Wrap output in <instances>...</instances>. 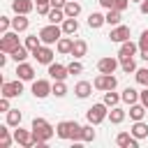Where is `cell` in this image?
<instances>
[{
	"label": "cell",
	"mask_w": 148,
	"mask_h": 148,
	"mask_svg": "<svg viewBox=\"0 0 148 148\" xmlns=\"http://www.w3.org/2000/svg\"><path fill=\"white\" fill-rule=\"evenodd\" d=\"M32 95H35L37 99H44V97L53 95V83H49L46 79H37V81H32Z\"/></svg>",
	"instance_id": "7"
},
{
	"label": "cell",
	"mask_w": 148,
	"mask_h": 148,
	"mask_svg": "<svg viewBox=\"0 0 148 148\" xmlns=\"http://www.w3.org/2000/svg\"><path fill=\"white\" fill-rule=\"evenodd\" d=\"M139 102H141V104L148 109V86H143V90L139 92Z\"/></svg>",
	"instance_id": "43"
},
{
	"label": "cell",
	"mask_w": 148,
	"mask_h": 148,
	"mask_svg": "<svg viewBox=\"0 0 148 148\" xmlns=\"http://www.w3.org/2000/svg\"><path fill=\"white\" fill-rule=\"evenodd\" d=\"M42 39H39V35H30V37H25V46H28V51H30V56L32 53H37L39 49H42Z\"/></svg>",
	"instance_id": "24"
},
{
	"label": "cell",
	"mask_w": 148,
	"mask_h": 148,
	"mask_svg": "<svg viewBox=\"0 0 148 148\" xmlns=\"http://www.w3.org/2000/svg\"><path fill=\"white\" fill-rule=\"evenodd\" d=\"M92 86H95L97 90H102V92H106V90H116L118 79H116L113 74H102V72H99V76L92 81Z\"/></svg>",
	"instance_id": "6"
},
{
	"label": "cell",
	"mask_w": 148,
	"mask_h": 148,
	"mask_svg": "<svg viewBox=\"0 0 148 148\" xmlns=\"http://www.w3.org/2000/svg\"><path fill=\"white\" fill-rule=\"evenodd\" d=\"M120 99H123V97H120L118 92H113V90H106V92H104V104H106L109 109H111V106H118Z\"/></svg>",
	"instance_id": "35"
},
{
	"label": "cell",
	"mask_w": 148,
	"mask_h": 148,
	"mask_svg": "<svg viewBox=\"0 0 148 148\" xmlns=\"http://www.w3.org/2000/svg\"><path fill=\"white\" fill-rule=\"evenodd\" d=\"M116 143H118L120 148H136V146H139V139H136L132 132H120V134L116 136Z\"/></svg>",
	"instance_id": "14"
},
{
	"label": "cell",
	"mask_w": 148,
	"mask_h": 148,
	"mask_svg": "<svg viewBox=\"0 0 148 148\" xmlns=\"http://www.w3.org/2000/svg\"><path fill=\"white\" fill-rule=\"evenodd\" d=\"M9 28H12V18H7V16H2V18H0V30H2V32H7Z\"/></svg>",
	"instance_id": "44"
},
{
	"label": "cell",
	"mask_w": 148,
	"mask_h": 148,
	"mask_svg": "<svg viewBox=\"0 0 148 148\" xmlns=\"http://www.w3.org/2000/svg\"><path fill=\"white\" fill-rule=\"evenodd\" d=\"M141 58H143V60L148 62V49H146V51H141Z\"/></svg>",
	"instance_id": "49"
},
{
	"label": "cell",
	"mask_w": 148,
	"mask_h": 148,
	"mask_svg": "<svg viewBox=\"0 0 148 148\" xmlns=\"http://www.w3.org/2000/svg\"><path fill=\"white\" fill-rule=\"evenodd\" d=\"M28 53H30V51H28V46H18V49H16V51H12L9 56H12L16 62H23V60L28 58Z\"/></svg>",
	"instance_id": "37"
},
{
	"label": "cell",
	"mask_w": 148,
	"mask_h": 148,
	"mask_svg": "<svg viewBox=\"0 0 148 148\" xmlns=\"http://www.w3.org/2000/svg\"><path fill=\"white\" fill-rule=\"evenodd\" d=\"M67 72H69V74H81V72H83V65L79 62V58H74V60L67 65Z\"/></svg>",
	"instance_id": "40"
},
{
	"label": "cell",
	"mask_w": 148,
	"mask_h": 148,
	"mask_svg": "<svg viewBox=\"0 0 148 148\" xmlns=\"http://www.w3.org/2000/svg\"><path fill=\"white\" fill-rule=\"evenodd\" d=\"M109 39H111V42H116V44L127 42V39H130V28H127V25H113V30H111Z\"/></svg>",
	"instance_id": "12"
},
{
	"label": "cell",
	"mask_w": 148,
	"mask_h": 148,
	"mask_svg": "<svg viewBox=\"0 0 148 148\" xmlns=\"http://www.w3.org/2000/svg\"><path fill=\"white\" fill-rule=\"evenodd\" d=\"M113 2H116V0H99V5H102L104 9H113Z\"/></svg>",
	"instance_id": "47"
},
{
	"label": "cell",
	"mask_w": 148,
	"mask_h": 148,
	"mask_svg": "<svg viewBox=\"0 0 148 148\" xmlns=\"http://www.w3.org/2000/svg\"><path fill=\"white\" fill-rule=\"evenodd\" d=\"M120 69H123L125 74H134V72H136L134 58H120Z\"/></svg>",
	"instance_id": "34"
},
{
	"label": "cell",
	"mask_w": 148,
	"mask_h": 148,
	"mask_svg": "<svg viewBox=\"0 0 148 148\" xmlns=\"http://www.w3.org/2000/svg\"><path fill=\"white\" fill-rule=\"evenodd\" d=\"M62 9H65V16H69V18H76V16L81 14V5H79L76 0H67V5H65Z\"/></svg>",
	"instance_id": "22"
},
{
	"label": "cell",
	"mask_w": 148,
	"mask_h": 148,
	"mask_svg": "<svg viewBox=\"0 0 148 148\" xmlns=\"http://www.w3.org/2000/svg\"><path fill=\"white\" fill-rule=\"evenodd\" d=\"M72 46H74V39H69V37H60L56 44L58 53H72Z\"/></svg>",
	"instance_id": "30"
},
{
	"label": "cell",
	"mask_w": 148,
	"mask_h": 148,
	"mask_svg": "<svg viewBox=\"0 0 148 148\" xmlns=\"http://www.w3.org/2000/svg\"><path fill=\"white\" fill-rule=\"evenodd\" d=\"M30 130H32V139H35L37 148H44V146H46V141H49V139L56 134V130H53V127H51V125H49L44 118H35Z\"/></svg>",
	"instance_id": "1"
},
{
	"label": "cell",
	"mask_w": 148,
	"mask_h": 148,
	"mask_svg": "<svg viewBox=\"0 0 148 148\" xmlns=\"http://www.w3.org/2000/svg\"><path fill=\"white\" fill-rule=\"evenodd\" d=\"M46 2H51V0H37V5H46Z\"/></svg>",
	"instance_id": "50"
},
{
	"label": "cell",
	"mask_w": 148,
	"mask_h": 148,
	"mask_svg": "<svg viewBox=\"0 0 148 148\" xmlns=\"http://www.w3.org/2000/svg\"><path fill=\"white\" fill-rule=\"evenodd\" d=\"M139 12L141 14H148V0H141L139 2Z\"/></svg>",
	"instance_id": "46"
},
{
	"label": "cell",
	"mask_w": 148,
	"mask_h": 148,
	"mask_svg": "<svg viewBox=\"0 0 148 148\" xmlns=\"http://www.w3.org/2000/svg\"><path fill=\"white\" fill-rule=\"evenodd\" d=\"M21 120H23V113H21L18 109H9V111H7V125H9V127H18Z\"/></svg>",
	"instance_id": "26"
},
{
	"label": "cell",
	"mask_w": 148,
	"mask_h": 148,
	"mask_svg": "<svg viewBox=\"0 0 148 148\" xmlns=\"http://www.w3.org/2000/svg\"><path fill=\"white\" fill-rule=\"evenodd\" d=\"M90 92H92V83H88V81H79V83L74 86V95H76L79 99L90 97Z\"/></svg>",
	"instance_id": "19"
},
{
	"label": "cell",
	"mask_w": 148,
	"mask_h": 148,
	"mask_svg": "<svg viewBox=\"0 0 148 148\" xmlns=\"http://www.w3.org/2000/svg\"><path fill=\"white\" fill-rule=\"evenodd\" d=\"M106 23V16L104 14H99V12H92L90 16H88V25L92 28V30H97V28H102Z\"/></svg>",
	"instance_id": "23"
},
{
	"label": "cell",
	"mask_w": 148,
	"mask_h": 148,
	"mask_svg": "<svg viewBox=\"0 0 148 148\" xmlns=\"http://www.w3.org/2000/svg\"><path fill=\"white\" fill-rule=\"evenodd\" d=\"M130 132L141 141V139H148V125L143 123V120H134V125L130 127Z\"/></svg>",
	"instance_id": "20"
},
{
	"label": "cell",
	"mask_w": 148,
	"mask_h": 148,
	"mask_svg": "<svg viewBox=\"0 0 148 148\" xmlns=\"http://www.w3.org/2000/svg\"><path fill=\"white\" fill-rule=\"evenodd\" d=\"M53 95H56V97H65V95H67L65 81H53Z\"/></svg>",
	"instance_id": "39"
},
{
	"label": "cell",
	"mask_w": 148,
	"mask_h": 148,
	"mask_svg": "<svg viewBox=\"0 0 148 148\" xmlns=\"http://www.w3.org/2000/svg\"><path fill=\"white\" fill-rule=\"evenodd\" d=\"M139 49H141V51H146V49H148V30H143V32H141V37H139Z\"/></svg>",
	"instance_id": "42"
},
{
	"label": "cell",
	"mask_w": 148,
	"mask_h": 148,
	"mask_svg": "<svg viewBox=\"0 0 148 148\" xmlns=\"http://www.w3.org/2000/svg\"><path fill=\"white\" fill-rule=\"evenodd\" d=\"M120 67V58H102V60H97V72H102V74H113L116 69Z\"/></svg>",
	"instance_id": "10"
},
{
	"label": "cell",
	"mask_w": 148,
	"mask_h": 148,
	"mask_svg": "<svg viewBox=\"0 0 148 148\" xmlns=\"http://www.w3.org/2000/svg\"><path fill=\"white\" fill-rule=\"evenodd\" d=\"M67 16H65V9H60V7H51V12H49V23H62Z\"/></svg>",
	"instance_id": "29"
},
{
	"label": "cell",
	"mask_w": 148,
	"mask_h": 148,
	"mask_svg": "<svg viewBox=\"0 0 148 148\" xmlns=\"http://www.w3.org/2000/svg\"><path fill=\"white\" fill-rule=\"evenodd\" d=\"M88 53V42L86 39H74V46H72V58H83Z\"/></svg>",
	"instance_id": "21"
},
{
	"label": "cell",
	"mask_w": 148,
	"mask_h": 148,
	"mask_svg": "<svg viewBox=\"0 0 148 148\" xmlns=\"http://www.w3.org/2000/svg\"><path fill=\"white\" fill-rule=\"evenodd\" d=\"M136 49H139V44H134V42L127 39V42L120 44V49H118V58H134Z\"/></svg>",
	"instance_id": "16"
},
{
	"label": "cell",
	"mask_w": 148,
	"mask_h": 148,
	"mask_svg": "<svg viewBox=\"0 0 148 148\" xmlns=\"http://www.w3.org/2000/svg\"><path fill=\"white\" fill-rule=\"evenodd\" d=\"M60 28H62V32H65V35H74V32L79 30V21H76V18H69V16H67V18H65V21L60 23Z\"/></svg>",
	"instance_id": "27"
},
{
	"label": "cell",
	"mask_w": 148,
	"mask_h": 148,
	"mask_svg": "<svg viewBox=\"0 0 148 148\" xmlns=\"http://www.w3.org/2000/svg\"><path fill=\"white\" fill-rule=\"evenodd\" d=\"M130 2H132V0H116V2H113V9H118V12H125V9L130 7Z\"/></svg>",
	"instance_id": "41"
},
{
	"label": "cell",
	"mask_w": 148,
	"mask_h": 148,
	"mask_svg": "<svg viewBox=\"0 0 148 148\" xmlns=\"http://www.w3.org/2000/svg\"><path fill=\"white\" fill-rule=\"evenodd\" d=\"M49 76H51L53 81H65V79L69 76V72H67V65L51 62V65H49Z\"/></svg>",
	"instance_id": "11"
},
{
	"label": "cell",
	"mask_w": 148,
	"mask_h": 148,
	"mask_svg": "<svg viewBox=\"0 0 148 148\" xmlns=\"http://www.w3.org/2000/svg\"><path fill=\"white\" fill-rule=\"evenodd\" d=\"M81 141H86V143L95 141V130H92V123L83 125V130H81Z\"/></svg>",
	"instance_id": "36"
},
{
	"label": "cell",
	"mask_w": 148,
	"mask_h": 148,
	"mask_svg": "<svg viewBox=\"0 0 148 148\" xmlns=\"http://www.w3.org/2000/svg\"><path fill=\"white\" fill-rule=\"evenodd\" d=\"M109 106L104 104V102H99V104H92L88 111H86V118H88V123H92V125H99V123H104L106 118H109V111H106Z\"/></svg>",
	"instance_id": "4"
},
{
	"label": "cell",
	"mask_w": 148,
	"mask_h": 148,
	"mask_svg": "<svg viewBox=\"0 0 148 148\" xmlns=\"http://www.w3.org/2000/svg\"><path fill=\"white\" fill-rule=\"evenodd\" d=\"M12 9H14L16 14H30V12L35 9V2H32V0H14V2H12Z\"/></svg>",
	"instance_id": "17"
},
{
	"label": "cell",
	"mask_w": 148,
	"mask_h": 148,
	"mask_svg": "<svg viewBox=\"0 0 148 148\" xmlns=\"http://www.w3.org/2000/svg\"><path fill=\"white\" fill-rule=\"evenodd\" d=\"M120 14L123 12H118V9H106V14H104L106 16V23L109 25H120V18H123Z\"/></svg>",
	"instance_id": "33"
},
{
	"label": "cell",
	"mask_w": 148,
	"mask_h": 148,
	"mask_svg": "<svg viewBox=\"0 0 148 148\" xmlns=\"http://www.w3.org/2000/svg\"><path fill=\"white\" fill-rule=\"evenodd\" d=\"M65 5H67V0H51V7H60L62 9Z\"/></svg>",
	"instance_id": "48"
},
{
	"label": "cell",
	"mask_w": 148,
	"mask_h": 148,
	"mask_svg": "<svg viewBox=\"0 0 148 148\" xmlns=\"http://www.w3.org/2000/svg\"><path fill=\"white\" fill-rule=\"evenodd\" d=\"M65 32H62V28L58 25V23H49V25H44L42 30H39V39L44 42V44H58V39L62 37Z\"/></svg>",
	"instance_id": "3"
},
{
	"label": "cell",
	"mask_w": 148,
	"mask_h": 148,
	"mask_svg": "<svg viewBox=\"0 0 148 148\" xmlns=\"http://www.w3.org/2000/svg\"><path fill=\"white\" fill-rule=\"evenodd\" d=\"M125 116H127V113H125L120 106H111V111H109V120H111L113 125H120V123L125 120Z\"/></svg>",
	"instance_id": "28"
},
{
	"label": "cell",
	"mask_w": 148,
	"mask_h": 148,
	"mask_svg": "<svg viewBox=\"0 0 148 148\" xmlns=\"http://www.w3.org/2000/svg\"><path fill=\"white\" fill-rule=\"evenodd\" d=\"M35 56V60L39 62V65H51L53 62V49L49 46V44H42V49L37 51V53H32Z\"/></svg>",
	"instance_id": "13"
},
{
	"label": "cell",
	"mask_w": 148,
	"mask_h": 148,
	"mask_svg": "<svg viewBox=\"0 0 148 148\" xmlns=\"http://www.w3.org/2000/svg\"><path fill=\"white\" fill-rule=\"evenodd\" d=\"M0 111H5V113L9 111V97H2L0 99Z\"/></svg>",
	"instance_id": "45"
},
{
	"label": "cell",
	"mask_w": 148,
	"mask_h": 148,
	"mask_svg": "<svg viewBox=\"0 0 148 148\" xmlns=\"http://www.w3.org/2000/svg\"><path fill=\"white\" fill-rule=\"evenodd\" d=\"M134 79H136V83H139V86H148V67L136 69V72H134Z\"/></svg>",
	"instance_id": "38"
},
{
	"label": "cell",
	"mask_w": 148,
	"mask_h": 148,
	"mask_svg": "<svg viewBox=\"0 0 148 148\" xmlns=\"http://www.w3.org/2000/svg\"><path fill=\"white\" fill-rule=\"evenodd\" d=\"M132 2H141V0H132Z\"/></svg>",
	"instance_id": "51"
},
{
	"label": "cell",
	"mask_w": 148,
	"mask_h": 148,
	"mask_svg": "<svg viewBox=\"0 0 148 148\" xmlns=\"http://www.w3.org/2000/svg\"><path fill=\"white\" fill-rule=\"evenodd\" d=\"M81 130H83V127H81L76 120H62V123L56 125V134H58V139H72L74 143L81 141Z\"/></svg>",
	"instance_id": "2"
},
{
	"label": "cell",
	"mask_w": 148,
	"mask_h": 148,
	"mask_svg": "<svg viewBox=\"0 0 148 148\" xmlns=\"http://www.w3.org/2000/svg\"><path fill=\"white\" fill-rule=\"evenodd\" d=\"M14 141L21 143L23 148H32V146H37L35 139H32V130H21V125L14 130Z\"/></svg>",
	"instance_id": "9"
},
{
	"label": "cell",
	"mask_w": 148,
	"mask_h": 148,
	"mask_svg": "<svg viewBox=\"0 0 148 148\" xmlns=\"http://www.w3.org/2000/svg\"><path fill=\"white\" fill-rule=\"evenodd\" d=\"M28 14H16L14 18H12V28L16 30V32H25L28 30V25H30V18H25Z\"/></svg>",
	"instance_id": "18"
},
{
	"label": "cell",
	"mask_w": 148,
	"mask_h": 148,
	"mask_svg": "<svg viewBox=\"0 0 148 148\" xmlns=\"http://www.w3.org/2000/svg\"><path fill=\"white\" fill-rule=\"evenodd\" d=\"M120 97H123L125 104H136V102H139V90H134V88H125Z\"/></svg>",
	"instance_id": "31"
},
{
	"label": "cell",
	"mask_w": 148,
	"mask_h": 148,
	"mask_svg": "<svg viewBox=\"0 0 148 148\" xmlns=\"http://www.w3.org/2000/svg\"><path fill=\"white\" fill-rule=\"evenodd\" d=\"M143 116H146V106H143L141 102L130 104V118H132V120H143Z\"/></svg>",
	"instance_id": "25"
},
{
	"label": "cell",
	"mask_w": 148,
	"mask_h": 148,
	"mask_svg": "<svg viewBox=\"0 0 148 148\" xmlns=\"http://www.w3.org/2000/svg\"><path fill=\"white\" fill-rule=\"evenodd\" d=\"M7 127H9V125H2V127H0V148H9L12 141H14V136L9 134Z\"/></svg>",
	"instance_id": "32"
},
{
	"label": "cell",
	"mask_w": 148,
	"mask_h": 148,
	"mask_svg": "<svg viewBox=\"0 0 148 148\" xmlns=\"http://www.w3.org/2000/svg\"><path fill=\"white\" fill-rule=\"evenodd\" d=\"M16 74H18V79H23V81H35V67L28 65L25 60H23V62H16Z\"/></svg>",
	"instance_id": "15"
},
{
	"label": "cell",
	"mask_w": 148,
	"mask_h": 148,
	"mask_svg": "<svg viewBox=\"0 0 148 148\" xmlns=\"http://www.w3.org/2000/svg\"><path fill=\"white\" fill-rule=\"evenodd\" d=\"M21 44H18V32H2V39H0V51L2 53H12L16 51Z\"/></svg>",
	"instance_id": "5"
},
{
	"label": "cell",
	"mask_w": 148,
	"mask_h": 148,
	"mask_svg": "<svg viewBox=\"0 0 148 148\" xmlns=\"http://www.w3.org/2000/svg\"><path fill=\"white\" fill-rule=\"evenodd\" d=\"M23 92V79H16V81H5L2 83V97H18Z\"/></svg>",
	"instance_id": "8"
}]
</instances>
